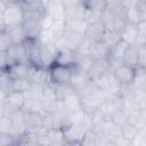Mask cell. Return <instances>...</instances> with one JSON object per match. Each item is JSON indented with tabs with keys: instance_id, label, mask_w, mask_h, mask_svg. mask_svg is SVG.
<instances>
[{
	"instance_id": "obj_21",
	"label": "cell",
	"mask_w": 146,
	"mask_h": 146,
	"mask_svg": "<svg viewBox=\"0 0 146 146\" xmlns=\"http://www.w3.org/2000/svg\"><path fill=\"white\" fill-rule=\"evenodd\" d=\"M7 32L9 33V35H10V38H11L14 43H23L26 40V36H25L24 30L22 27V24L21 25H16V26L7 27Z\"/></svg>"
},
{
	"instance_id": "obj_13",
	"label": "cell",
	"mask_w": 146,
	"mask_h": 146,
	"mask_svg": "<svg viewBox=\"0 0 146 146\" xmlns=\"http://www.w3.org/2000/svg\"><path fill=\"white\" fill-rule=\"evenodd\" d=\"M105 32H106V29H105L103 22L102 21H97V22H94V23H89L88 24L83 36L87 38V39H89L92 42L100 41V40H103Z\"/></svg>"
},
{
	"instance_id": "obj_8",
	"label": "cell",
	"mask_w": 146,
	"mask_h": 146,
	"mask_svg": "<svg viewBox=\"0 0 146 146\" xmlns=\"http://www.w3.org/2000/svg\"><path fill=\"white\" fill-rule=\"evenodd\" d=\"M30 70L31 66L27 62H18L7 65V67L5 68V73L10 80H21L27 79Z\"/></svg>"
},
{
	"instance_id": "obj_22",
	"label": "cell",
	"mask_w": 146,
	"mask_h": 146,
	"mask_svg": "<svg viewBox=\"0 0 146 146\" xmlns=\"http://www.w3.org/2000/svg\"><path fill=\"white\" fill-rule=\"evenodd\" d=\"M82 5L86 11H95V13H104L106 9V1L103 0H88L82 1Z\"/></svg>"
},
{
	"instance_id": "obj_1",
	"label": "cell",
	"mask_w": 146,
	"mask_h": 146,
	"mask_svg": "<svg viewBox=\"0 0 146 146\" xmlns=\"http://www.w3.org/2000/svg\"><path fill=\"white\" fill-rule=\"evenodd\" d=\"M24 21H35V22H43L47 16V2L42 1H19ZM23 21V22H24Z\"/></svg>"
},
{
	"instance_id": "obj_4",
	"label": "cell",
	"mask_w": 146,
	"mask_h": 146,
	"mask_svg": "<svg viewBox=\"0 0 146 146\" xmlns=\"http://www.w3.org/2000/svg\"><path fill=\"white\" fill-rule=\"evenodd\" d=\"M2 17L6 27L21 25L24 21L23 9L19 1H6V6L2 10Z\"/></svg>"
},
{
	"instance_id": "obj_3",
	"label": "cell",
	"mask_w": 146,
	"mask_h": 146,
	"mask_svg": "<svg viewBox=\"0 0 146 146\" xmlns=\"http://www.w3.org/2000/svg\"><path fill=\"white\" fill-rule=\"evenodd\" d=\"M75 70H76L75 66H63V65L51 64L48 67L49 84L51 86L68 84Z\"/></svg>"
},
{
	"instance_id": "obj_20",
	"label": "cell",
	"mask_w": 146,
	"mask_h": 146,
	"mask_svg": "<svg viewBox=\"0 0 146 146\" xmlns=\"http://www.w3.org/2000/svg\"><path fill=\"white\" fill-rule=\"evenodd\" d=\"M31 82L27 79H21V80H10L9 82V91L14 92H22L26 94L29 89L31 88ZM8 91V92H9Z\"/></svg>"
},
{
	"instance_id": "obj_9",
	"label": "cell",
	"mask_w": 146,
	"mask_h": 146,
	"mask_svg": "<svg viewBox=\"0 0 146 146\" xmlns=\"http://www.w3.org/2000/svg\"><path fill=\"white\" fill-rule=\"evenodd\" d=\"M64 6V21L68 19H84L86 9L82 1H63Z\"/></svg>"
},
{
	"instance_id": "obj_5",
	"label": "cell",
	"mask_w": 146,
	"mask_h": 146,
	"mask_svg": "<svg viewBox=\"0 0 146 146\" xmlns=\"http://www.w3.org/2000/svg\"><path fill=\"white\" fill-rule=\"evenodd\" d=\"M90 128L84 124V122H72L70 121L60 128L64 141H79L81 143L86 133Z\"/></svg>"
},
{
	"instance_id": "obj_27",
	"label": "cell",
	"mask_w": 146,
	"mask_h": 146,
	"mask_svg": "<svg viewBox=\"0 0 146 146\" xmlns=\"http://www.w3.org/2000/svg\"><path fill=\"white\" fill-rule=\"evenodd\" d=\"M5 6H6V1H0V13H2Z\"/></svg>"
},
{
	"instance_id": "obj_16",
	"label": "cell",
	"mask_w": 146,
	"mask_h": 146,
	"mask_svg": "<svg viewBox=\"0 0 146 146\" xmlns=\"http://www.w3.org/2000/svg\"><path fill=\"white\" fill-rule=\"evenodd\" d=\"M76 58H78V55L75 51L68 50V49H58L52 64L63 65V66H75Z\"/></svg>"
},
{
	"instance_id": "obj_26",
	"label": "cell",
	"mask_w": 146,
	"mask_h": 146,
	"mask_svg": "<svg viewBox=\"0 0 146 146\" xmlns=\"http://www.w3.org/2000/svg\"><path fill=\"white\" fill-rule=\"evenodd\" d=\"M6 24H5V21H3V17H2V13H0V33L3 32L6 30Z\"/></svg>"
},
{
	"instance_id": "obj_25",
	"label": "cell",
	"mask_w": 146,
	"mask_h": 146,
	"mask_svg": "<svg viewBox=\"0 0 146 146\" xmlns=\"http://www.w3.org/2000/svg\"><path fill=\"white\" fill-rule=\"evenodd\" d=\"M60 146H82L79 141H63Z\"/></svg>"
},
{
	"instance_id": "obj_12",
	"label": "cell",
	"mask_w": 146,
	"mask_h": 146,
	"mask_svg": "<svg viewBox=\"0 0 146 146\" xmlns=\"http://www.w3.org/2000/svg\"><path fill=\"white\" fill-rule=\"evenodd\" d=\"M91 83V80L89 79L87 72H83L81 70H75L71 80H70V87L72 88V90L76 94H79L81 90H83L87 86H89Z\"/></svg>"
},
{
	"instance_id": "obj_14",
	"label": "cell",
	"mask_w": 146,
	"mask_h": 146,
	"mask_svg": "<svg viewBox=\"0 0 146 146\" xmlns=\"http://www.w3.org/2000/svg\"><path fill=\"white\" fill-rule=\"evenodd\" d=\"M110 50L111 47L103 40L91 42L90 49H89V56L91 59H105L110 57Z\"/></svg>"
},
{
	"instance_id": "obj_19",
	"label": "cell",
	"mask_w": 146,
	"mask_h": 146,
	"mask_svg": "<svg viewBox=\"0 0 146 146\" xmlns=\"http://www.w3.org/2000/svg\"><path fill=\"white\" fill-rule=\"evenodd\" d=\"M88 23L84 19H68L64 21V30L76 33V34H84Z\"/></svg>"
},
{
	"instance_id": "obj_10",
	"label": "cell",
	"mask_w": 146,
	"mask_h": 146,
	"mask_svg": "<svg viewBox=\"0 0 146 146\" xmlns=\"http://www.w3.org/2000/svg\"><path fill=\"white\" fill-rule=\"evenodd\" d=\"M8 65L11 63L27 62V51L23 43H13L11 47L5 52Z\"/></svg>"
},
{
	"instance_id": "obj_24",
	"label": "cell",
	"mask_w": 146,
	"mask_h": 146,
	"mask_svg": "<svg viewBox=\"0 0 146 146\" xmlns=\"http://www.w3.org/2000/svg\"><path fill=\"white\" fill-rule=\"evenodd\" d=\"M13 40L9 35V33L7 32V29L0 33V54H5L13 44Z\"/></svg>"
},
{
	"instance_id": "obj_11",
	"label": "cell",
	"mask_w": 146,
	"mask_h": 146,
	"mask_svg": "<svg viewBox=\"0 0 146 146\" xmlns=\"http://www.w3.org/2000/svg\"><path fill=\"white\" fill-rule=\"evenodd\" d=\"M27 80L31 82L32 86L36 87H46L49 84V75L48 68L44 67H31Z\"/></svg>"
},
{
	"instance_id": "obj_6",
	"label": "cell",
	"mask_w": 146,
	"mask_h": 146,
	"mask_svg": "<svg viewBox=\"0 0 146 146\" xmlns=\"http://www.w3.org/2000/svg\"><path fill=\"white\" fill-rule=\"evenodd\" d=\"M112 73L117 86L121 88H125V87H131L133 84L137 70L129 67L124 64H119L114 68H112Z\"/></svg>"
},
{
	"instance_id": "obj_7",
	"label": "cell",
	"mask_w": 146,
	"mask_h": 146,
	"mask_svg": "<svg viewBox=\"0 0 146 146\" xmlns=\"http://www.w3.org/2000/svg\"><path fill=\"white\" fill-rule=\"evenodd\" d=\"M111 68V63L107 58L105 59H92L87 74L89 76V79L91 80V82H96L98 79H100L104 74H106L107 72H110Z\"/></svg>"
},
{
	"instance_id": "obj_18",
	"label": "cell",
	"mask_w": 146,
	"mask_h": 146,
	"mask_svg": "<svg viewBox=\"0 0 146 146\" xmlns=\"http://www.w3.org/2000/svg\"><path fill=\"white\" fill-rule=\"evenodd\" d=\"M138 133H139V129H138V125L135 123L127 122L120 127V136L128 144H131L132 141H135L138 137Z\"/></svg>"
},
{
	"instance_id": "obj_23",
	"label": "cell",
	"mask_w": 146,
	"mask_h": 146,
	"mask_svg": "<svg viewBox=\"0 0 146 146\" xmlns=\"http://www.w3.org/2000/svg\"><path fill=\"white\" fill-rule=\"evenodd\" d=\"M21 136L13 132H0V146H17Z\"/></svg>"
},
{
	"instance_id": "obj_2",
	"label": "cell",
	"mask_w": 146,
	"mask_h": 146,
	"mask_svg": "<svg viewBox=\"0 0 146 146\" xmlns=\"http://www.w3.org/2000/svg\"><path fill=\"white\" fill-rule=\"evenodd\" d=\"M121 62L135 70L145 68V46H128L122 55Z\"/></svg>"
},
{
	"instance_id": "obj_17",
	"label": "cell",
	"mask_w": 146,
	"mask_h": 146,
	"mask_svg": "<svg viewBox=\"0 0 146 146\" xmlns=\"http://www.w3.org/2000/svg\"><path fill=\"white\" fill-rule=\"evenodd\" d=\"M137 36H138V26L137 24L127 23L122 31L120 32V39L124 41L129 46L137 44Z\"/></svg>"
},
{
	"instance_id": "obj_15",
	"label": "cell",
	"mask_w": 146,
	"mask_h": 146,
	"mask_svg": "<svg viewBox=\"0 0 146 146\" xmlns=\"http://www.w3.org/2000/svg\"><path fill=\"white\" fill-rule=\"evenodd\" d=\"M22 27L24 30L26 39H34L40 40L41 34L43 32V25L42 22H35V21H24L22 23Z\"/></svg>"
}]
</instances>
